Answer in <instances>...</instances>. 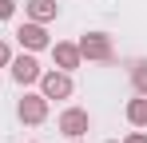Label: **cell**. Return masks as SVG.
<instances>
[{
  "mask_svg": "<svg viewBox=\"0 0 147 143\" xmlns=\"http://www.w3.org/2000/svg\"><path fill=\"white\" fill-rule=\"evenodd\" d=\"M76 48H80V56H84L88 64H107V60H115V44H111L107 32H84V36L76 40Z\"/></svg>",
  "mask_w": 147,
  "mask_h": 143,
  "instance_id": "obj_1",
  "label": "cell"
},
{
  "mask_svg": "<svg viewBox=\"0 0 147 143\" xmlns=\"http://www.w3.org/2000/svg\"><path fill=\"white\" fill-rule=\"evenodd\" d=\"M76 92V84H72V72H64V68H52V72H40V95L44 99H72Z\"/></svg>",
  "mask_w": 147,
  "mask_h": 143,
  "instance_id": "obj_2",
  "label": "cell"
},
{
  "mask_svg": "<svg viewBox=\"0 0 147 143\" xmlns=\"http://www.w3.org/2000/svg\"><path fill=\"white\" fill-rule=\"evenodd\" d=\"M56 127H60V135H68V139H84V135L92 131V115H88V107H64L60 119H56Z\"/></svg>",
  "mask_w": 147,
  "mask_h": 143,
  "instance_id": "obj_3",
  "label": "cell"
},
{
  "mask_svg": "<svg viewBox=\"0 0 147 143\" xmlns=\"http://www.w3.org/2000/svg\"><path fill=\"white\" fill-rule=\"evenodd\" d=\"M8 72H12V80L20 84V88H28V84H40V60H36V52H20V56H12V64H8Z\"/></svg>",
  "mask_w": 147,
  "mask_h": 143,
  "instance_id": "obj_4",
  "label": "cell"
},
{
  "mask_svg": "<svg viewBox=\"0 0 147 143\" xmlns=\"http://www.w3.org/2000/svg\"><path fill=\"white\" fill-rule=\"evenodd\" d=\"M16 115H20V123H28V127L44 123V119H48V99L40 92H24V99L16 103Z\"/></svg>",
  "mask_w": 147,
  "mask_h": 143,
  "instance_id": "obj_5",
  "label": "cell"
},
{
  "mask_svg": "<svg viewBox=\"0 0 147 143\" xmlns=\"http://www.w3.org/2000/svg\"><path fill=\"white\" fill-rule=\"evenodd\" d=\"M16 40H20L24 52H44V48H52L48 28H44V24H36V20H24V24H20V28H16Z\"/></svg>",
  "mask_w": 147,
  "mask_h": 143,
  "instance_id": "obj_6",
  "label": "cell"
},
{
  "mask_svg": "<svg viewBox=\"0 0 147 143\" xmlns=\"http://www.w3.org/2000/svg\"><path fill=\"white\" fill-rule=\"evenodd\" d=\"M48 52H52V64H56V68H64V72H76L80 64H84V56H80L76 40H56Z\"/></svg>",
  "mask_w": 147,
  "mask_h": 143,
  "instance_id": "obj_7",
  "label": "cell"
},
{
  "mask_svg": "<svg viewBox=\"0 0 147 143\" xmlns=\"http://www.w3.org/2000/svg\"><path fill=\"white\" fill-rule=\"evenodd\" d=\"M24 12H28V20H36V24H52L60 16V4L56 0H28Z\"/></svg>",
  "mask_w": 147,
  "mask_h": 143,
  "instance_id": "obj_8",
  "label": "cell"
},
{
  "mask_svg": "<svg viewBox=\"0 0 147 143\" xmlns=\"http://www.w3.org/2000/svg\"><path fill=\"white\" fill-rule=\"evenodd\" d=\"M127 123L131 127H147V95L127 99Z\"/></svg>",
  "mask_w": 147,
  "mask_h": 143,
  "instance_id": "obj_9",
  "label": "cell"
},
{
  "mask_svg": "<svg viewBox=\"0 0 147 143\" xmlns=\"http://www.w3.org/2000/svg\"><path fill=\"white\" fill-rule=\"evenodd\" d=\"M131 88H135V95H147V60L131 64Z\"/></svg>",
  "mask_w": 147,
  "mask_h": 143,
  "instance_id": "obj_10",
  "label": "cell"
},
{
  "mask_svg": "<svg viewBox=\"0 0 147 143\" xmlns=\"http://www.w3.org/2000/svg\"><path fill=\"white\" fill-rule=\"evenodd\" d=\"M16 16V0H0V20H12Z\"/></svg>",
  "mask_w": 147,
  "mask_h": 143,
  "instance_id": "obj_11",
  "label": "cell"
},
{
  "mask_svg": "<svg viewBox=\"0 0 147 143\" xmlns=\"http://www.w3.org/2000/svg\"><path fill=\"white\" fill-rule=\"evenodd\" d=\"M8 64H12V48L0 40V68H8Z\"/></svg>",
  "mask_w": 147,
  "mask_h": 143,
  "instance_id": "obj_12",
  "label": "cell"
},
{
  "mask_svg": "<svg viewBox=\"0 0 147 143\" xmlns=\"http://www.w3.org/2000/svg\"><path fill=\"white\" fill-rule=\"evenodd\" d=\"M123 143H147V131H131V135H127Z\"/></svg>",
  "mask_w": 147,
  "mask_h": 143,
  "instance_id": "obj_13",
  "label": "cell"
},
{
  "mask_svg": "<svg viewBox=\"0 0 147 143\" xmlns=\"http://www.w3.org/2000/svg\"><path fill=\"white\" fill-rule=\"evenodd\" d=\"M107 143H119V139H107Z\"/></svg>",
  "mask_w": 147,
  "mask_h": 143,
  "instance_id": "obj_14",
  "label": "cell"
},
{
  "mask_svg": "<svg viewBox=\"0 0 147 143\" xmlns=\"http://www.w3.org/2000/svg\"><path fill=\"white\" fill-rule=\"evenodd\" d=\"M72 143H84V139H72Z\"/></svg>",
  "mask_w": 147,
  "mask_h": 143,
  "instance_id": "obj_15",
  "label": "cell"
}]
</instances>
